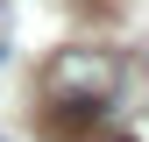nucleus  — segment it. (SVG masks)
<instances>
[{"instance_id": "1", "label": "nucleus", "mask_w": 149, "mask_h": 142, "mask_svg": "<svg viewBox=\"0 0 149 142\" xmlns=\"http://www.w3.org/2000/svg\"><path fill=\"white\" fill-rule=\"evenodd\" d=\"M43 93L50 100H114L121 93V57L114 50H57L43 71Z\"/></svg>"}, {"instance_id": "2", "label": "nucleus", "mask_w": 149, "mask_h": 142, "mask_svg": "<svg viewBox=\"0 0 149 142\" xmlns=\"http://www.w3.org/2000/svg\"><path fill=\"white\" fill-rule=\"evenodd\" d=\"M121 142H128V135H121Z\"/></svg>"}]
</instances>
